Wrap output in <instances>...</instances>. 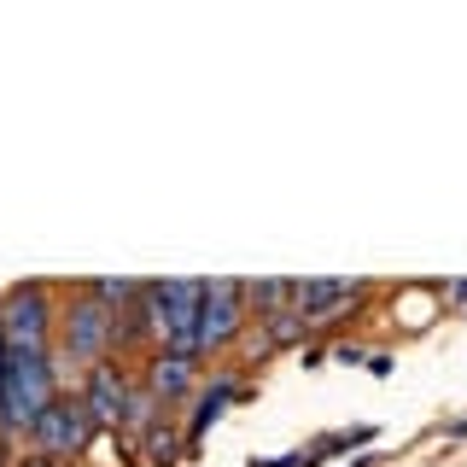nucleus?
<instances>
[{
  "label": "nucleus",
  "instance_id": "nucleus-7",
  "mask_svg": "<svg viewBox=\"0 0 467 467\" xmlns=\"http://www.w3.org/2000/svg\"><path fill=\"white\" fill-rule=\"evenodd\" d=\"M362 298V281H298L292 286V310H298L304 321H333L339 310H350V304Z\"/></svg>",
  "mask_w": 467,
  "mask_h": 467
},
{
  "label": "nucleus",
  "instance_id": "nucleus-6",
  "mask_svg": "<svg viewBox=\"0 0 467 467\" xmlns=\"http://www.w3.org/2000/svg\"><path fill=\"white\" fill-rule=\"evenodd\" d=\"M199 362H204V357H193V350H158L140 386L152 391V398L164 403V409H175V403L193 398V386H199Z\"/></svg>",
  "mask_w": 467,
  "mask_h": 467
},
{
  "label": "nucleus",
  "instance_id": "nucleus-8",
  "mask_svg": "<svg viewBox=\"0 0 467 467\" xmlns=\"http://www.w3.org/2000/svg\"><path fill=\"white\" fill-rule=\"evenodd\" d=\"M292 286L298 281H245V310H252L257 321L292 310Z\"/></svg>",
  "mask_w": 467,
  "mask_h": 467
},
{
  "label": "nucleus",
  "instance_id": "nucleus-1",
  "mask_svg": "<svg viewBox=\"0 0 467 467\" xmlns=\"http://www.w3.org/2000/svg\"><path fill=\"white\" fill-rule=\"evenodd\" d=\"M111 350H117V310L94 298V286L70 292L58 310V357L88 374L94 362H111Z\"/></svg>",
  "mask_w": 467,
  "mask_h": 467
},
{
  "label": "nucleus",
  "instance_id": "nucleus-4",
  "mask_svg": "<svg viewBox=\"0 0 467 467\" xmlns=\"http://www.w3.org/2000/svg\"><path fill=\"white\" fill-rule=\"evenodd\" d=\"M245 286L240 281H204V316H199V357H216L223 345H234L245 333Z\"/></svg>",
  "mask_w": 467,
  "mask_h": 467
},
{
  "label": "nucleus",
  "instance_id": "nucleus-10",
  "mask_svg": "<svg viewBox=\"0 0 467 467\" xmlns=\"http://www.w3.org/2000/svg\"><path fill=\"white\" fill-rule=\"evenodd\" d=\"M456 298H462V304H467V281H462V286H456Z\"/></svg>",
  "mask_w": 467,
  "mask_h": 467
},
{
  "label": "nucleus",
  "instance_id": "nucleus-3",
  "mask_svg": "<svg viewBox=\"0 0 467 467\" xmlns=\"http://www.w3.org/2000/svg\"><path fill=\"white\" fill-rule=\"evenodd\" d=\"M94 432H99V427L88 420L82 398H53L36 420H29V444H36V456H53V462H65V456H77V450H88V438H94Z\"/></svg>",
  "mask_w": 467,
  "mask_h": 467
},
{
  "label": "nucleus",
  "instance_id": "nucleus-11",
  "mask_svg": "<svg viewBox=\"0 0 467 467\" xmlns=\"http://www.w3.org/2000/svg\"><path fill=\"white\" fill-rule=\"evenodd\" d=\"M0 467H12V462H6V444H0Z\"/></svg>",
  "mask_w": 467,
  "mask_h": 467
},
{
  "label": "nucleus",
  "instance_id": "nucleus-2",
  "mask_svg": "<svg viewBox=\"0 0 467 467\" xmlns=\"http://www.w3.org/2000/svg\"><path fill=\"white\" fill-rule=\"evenodd\" d=\"M146 310H152V345L158 350H193L199 357L204 281H152L146 286Z\"/></svg>",
  "mask_w": 467,
  "mask_h": 467
},
{
  "label": "nucleus",
  "instance_id": "nucleus-9",
  "mask_svg": "<svg viewBox=\"0 0 467 467\" xmlns=\"http://www.w3.org/2000/svg\"><path fill=\"white\" fill-rule=\"evenodd\" d=\"M228 403H234V379H216V386H211V391H204V398H199L193 420H187V438H193V444H199V438L216 427V415H223Z\"/></svg>",
  "mask_w": 467,
  "mask_h": 467
},
{
  "label": "nucleus",
  "instance_id": "nucleus-5",
  "mask_svg": "<svg viewBox=\"0 0 467 467\" xmlns=\"http://www.w3.org/2000/svg\"><path fill=\"white\" fill-rule=\"evenodd\" d=\"M82 409L94 427H117V420H129V403H135V379H129L117 362H94V368L82 374Z\"/></svg>",
  "mask_w": 467,
  "mask_h": 467
}]
</instances>
